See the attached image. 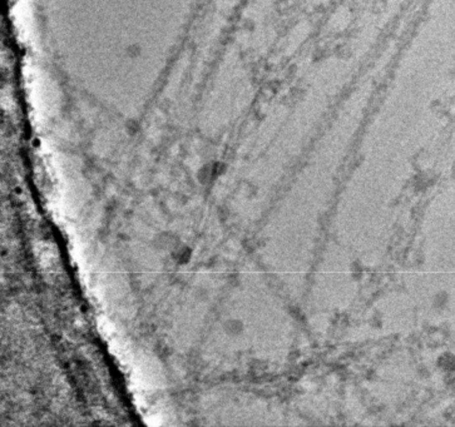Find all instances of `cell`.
Returning a JSON list of instances; mask_svg holds the SVG:
<instances>
[{
    "label": "cell",
    "instance_id": "1",
    "mask_svg": "<svg viewBox=\"0 0 455 427\" xmlns=\"http://www.w3.org/2000/svg\"><path fill=\"white\" fill-rule=\"evenodd\" d=\"M173 256H175V258L177 259V262L180 264H187L189 259H191L192 251L187 246H180V247H177L173 251Z\"/></svg>",
    "mask_w": 455,
    "mask_h": 427
}]
</instances>
